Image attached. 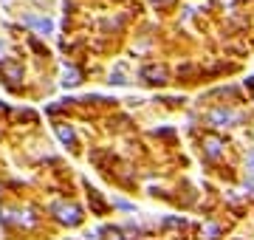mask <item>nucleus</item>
<instances>
[{"instance_id": "1", "label": "nucleus", "mask_w": 254, "mask_h": 240, "mask_svg": "<svg viewBox=\"0 0 254 240\" xmlns=\"http://www.w3.org/2000/svg\"><path fill=\"white\" fill-rule=\"evenodd\" d=\"M26 23H28V26H34V28H40V31H51V23H48V20H40V17H26Z\"/></svg>"}, {"instance_id": "2", "label": "nucleus", "mask_w": 254, "mask_h": 240, "mask_svg": "<svg viewBox=\"0 0 254 240\" xmlns=\"http://www.w3.org/2000/svg\"><path fill=\"white\" fill-rule=\"evenodd\" d=\"M209 119H212V121H232L235 116H232V113H223V111H218V113H212Z\"/></svg>"}, {"instance_id": "3", "label": "nucleus", "mask_w": 254, "mask_h": 240, "mask_svg": "<svg viewBox=\"0 0 254 240\" xmlns=\"http://www.w3.org/2000/svg\"><path fill=\"white\" fill-rule=\"evenodd\" d=\"M218 150H220L218 141H209V156H218Z\"/></svg>"}, {"instance_id": "4", "label": "nucleus", "mask_w": 254, "mask_h": 240, "mask_svg": "<svg viewBox=\"0 0 254 240\" xmlns=\"http://www.w3.org/2000/svg\"><path fill=\"white\" fill-rule=\"evenodd\" d=\"M249 170H252V176H254V153L249 156Z\"/></svg>"}]
</instances>
